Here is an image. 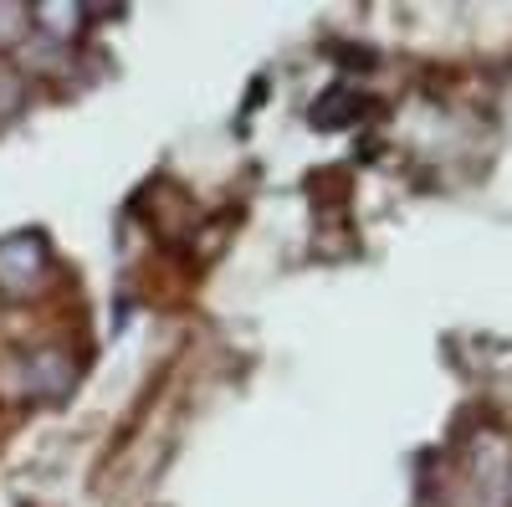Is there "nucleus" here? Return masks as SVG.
Wrapping results in <instances>:
<instances>
[{"instance_id": "obj_1", "label": "nucleus", "mask_w": 512, "mask_h": 507, "mask_svg": "<svg viewBox=\"0 0 512 507\" xmlns=\"http://www.w3.org/2000/svg\"><path fill=\"white\" fill-rule=\"evenodd\" d=\"M47 272H52V251L36 231L0 236V292H6V298H31V292H41Z\"/></svg>"}, {"instance_id": "obj_2", "label": "nucleus", "mask_w": 512, "mask_h": 507, "mask_svg": "<svg viewBox=\"0 0 512 507\" xmlns=\"http://www.w3.org/2000/svg\"><path fill=\"white\" fill-rule=\"evenodd\" d=\"M72 379H77V369H72V359H67L62 349H36V354L21 364L26 395H31V400H47V405H57V400L72 390Z\"/></svg>"}, {"instance_id": "obj_3", "label": "nucleus", "mask_w": 512, "mask_h": 507, "mask_svg": "<svg viewBox=\"0 0 512 507\" xmlns=\"http://www.w3.org/2000/svg\"><path fill=\"white\" fill-rule=\"evenodd\" d=\"M472 472H477V492L487 497V507H507L512 502V451L502 436H482L477 456H472Z\"/></svg>"}, {"instance_id": "obj_4", "label": "nucleus", "mask_w": 512, "mask_h": 507, "mask_svg": "<svg viewBox=\"0 0 512 507\" xmlns=\"http://www.w3.org/2000/svg\"><path fill=\"white\" fill-rule=\"evenodd\" d=\"M88 21H93V11L88 6H72V0H41V6L31 11V26L47 36V41H77Z\"/></svg>"}, {"instance_id": "obj_5", "label": "nucleus", "mask_w": 512, "mask_h": 507, "mask_svg": "<svg viewBox=\"0 0 512 507\" xmlns=\"http://www.w3.org/2000/svg\"><path fill=\"white\" fill-rule=\"evenodd\" d=\"M354 113H359V93H349V88H333V93H323L318 103H313V129H349L354 123Z\"/></svg>"}, {"instance_id": "obj_6", "label": "nucleus", "mask_w": 512, "mask_h": 507, "mask_svg": "<svg viewBox=\"0 0 512 507\" xmlns=\"http://www.w3.org/2000/svg\"><path fill=\"white\" fill-rule=\"evenodd\" d=\"M31 36V11L16 0H0V47H21Z\"/></svg>"}, {"instance_id": "obj_7", "label": "nucleus", "mask_w": 512, "mask_h": 507, "mask_svg": "<svg viewBox=\"0 0 512 507\" xmlns=\"http://www.w3.org/2000/svg\"><path fill=\"white\" fill-rule=\"evenodd\" d=\"M21 108H26V77L11 72V67H0V123H11Z\"/></svg>"}]
</instances>
